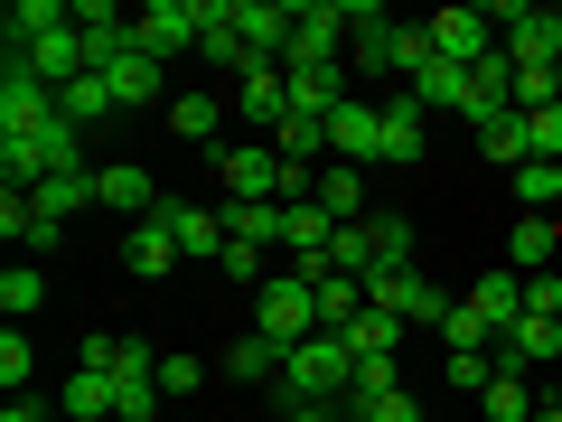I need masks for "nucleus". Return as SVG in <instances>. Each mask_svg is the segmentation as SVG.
<instances>
[{
    "instance_id": "1",
    "label": "nucleus",
    "mask_w": 562,
    "mask_h": 422,
    "mask_svg": "<svg viewBox=\"0 0 562 422\" xmlns=\"http://www.w3.org/2000/svg\"><path fill=\"white\" fill-rule=\"evenodd\" d=\"M272 395H281V403H347V395H357V347L328 338V329H319V338H301L291 357H281V385H272Z\"/></svg>"
},
{
    "instance_id": "2",
    "label": "nucleus",
    "mask_w": 562,
    "mask_h": 422,
    "mask_svg": "<svg viewBox=\"0 0 562 422\" xmlns=\"http://www.w3.org/2000/svg\"><path fill=\"white\" fill-rule=\"evenodd\" d=\"M254 338H272L281 357H291L301 338H319V291H310L301 273H272V281L254 291Z\"/></svg>"
},
{
    "instance_id": "3",
    "label": "nucleus",
    "mask_w": 562,
    "mask_h": 422,
    "mask_svg": "<svg viewBox=\"0 0 562 422\" xmlns=\"http://www.w3.org/2000/svg\"><path fill=\"white\" fill-rule=\"evenodd\" d=\"M319 66H347V0H301V29L281 47V76H319Z\"/></svg>"
},
{
    "instance_id": "4",
    "label": "nucleus",
    "mask_w": 562,
    "mask_h": 422,
    "mask_svg": "<svg viewBox=\"0 0 562 422\" xmlns=\"http://www.w3.org/2000/svg\"><path fill=\"white\" fill-rule=\"evenodd\" d=\"M216 179H225V198H244V207H281V198H291V160H281L272 141H235V151H216Z\"/></svg>"
},
{
    "instance_id": "5",
    "label": "nucleus",
    "mask_w": 562,
    "mask_h": 422,
    "mask_svg": "<svg viewBox=\"0 0 562 422\" xmlns=\"http://www.w3.org/2000/svg\"><path fill=\"white\" fill-rule=\"evenodd\" d=\"M198 38H206V0H150V10H132V47H140L150 66L188 57Z\"/></svg>"
},
{
    "instance_id": "6",
    "label": "nucleus",
    "mask_w": 562,
    "mask_h": 422,
    "mask_svg": "<svg viewBox=\"0 0 562 422\" xmlns=\"http://www.w3.org/2000/svg\"><path fill=\"white\" fill-rule=\"evenodd\" d=\"M366 301H375V310H394L403 329H441L450 310H460V301L441 291V281H431V273H413V263H394V273H375V281H366Z\"/></svg>"
},
{
    "instance_id": "7",
    "label": "nucleus",
    "mask_w": 562,
    "mask_h": 422,
    "mask_svg": "<svg viewBox=\"0 0 562 422\" xmlns=\"http://www.w3.org/2000/svg\"><path fill=\"white\" fill-rule=\"evenodd\" d=\"M47 122H57V85H38L29 66H10V76H0V141H38Z\"/></svg>"
},
{
    "instance_id": "8",
    "label": "nucleus",
    "mask_w": 562,
    "mask_h": 422,
    "mask_svg": "<svg viewBox=\"0 0 562 422\" xmlns=\"http://www.w3.org/2000/svg\"><path fill=\"white\" fill-rule=\"evenodd\" d=\"M291 29H301V0H235V38L254 47V66H281Z\"/></svg>"
},
{
    "instance_id": "9",
    "label": "nucleus",
    "mask_w": 562,
    "mask_h": 422,
    "mask_svg": "<svg viewBox=\"0 0 562 422\" xmlns=\"http://www.w3.org/2000/svg\"><path fill=\"white\" fill-rule=\"evenodd\" d=\"M431 57H450V66H479V57H497V29H487V10H431Z\"/></svg>"
},
{
    "instance_id": "10",
    "label": "nucleus",
    "mask_w": 562,
    "mask_h": 422,
    "mask_svg": "<svg viewBox=\"0 0 562 422\" xmlns=\"http://www.w3.org/2000/svg\"><path fill=\"white\" fill-rule=\"evenodd\" d=\"M375 151H384V103H338L328 113V160L375 169Z\"/></svg>"
},
{
    "instance_id": "11",
    "label": "nucleus",
    "mask_w": 562,
    "mask_h": 422,
    "mask_svg": "<svg viewBox=\"0 0 562 422\" xmlns=\"http://www.w3.org/2000/svg\"><path fill=\"white\" fill-rule=\"evenodd\" d=\"M169 263H188V254H179V225H169V207H160V216H140L132 235H122V273L132 281H169Z\"/></svg>"
},
{
    "instance_id": "12",
    "label": "nucleus",
    "mask_w": 562,
    "mask_h": 422,
    "mask_svg": "<svg viewBox=\"0 0 562 422\" xmlns=\"http://www.w3.org/2000/svg\"><path fill=\"white\" fill-rule=\"evenodd\" d=\"M487 357H497V376H535V366L562 357V320H516L497 347H487Z\"/></svg>"
},
{
    "instance_id": "13",
    "label": "nucleus",
    "mask_w": 562,
    "mask_h": 422,
    "mask_svg": "<svg viewBox=\"0 0 562 422\" xmlns=\"http://www.w3.org/2000/svg\"><path fill=\"white\" fill-rule=\"evenodd\" d=\"M497 47H506V66H516V76H543V66L562 76V10H535V20L506 29Z\"/></svg>"
},
{
    "instance_id": "14",
    "label": "nucleus",
    "mask_w": 562,
    "mask_h": 422,
    "mask_svg": "<svg viewBox=\"0 0 562 422\" xmlns=\"http://www.w3.org/2000/svg\"><path fill=\"white\" fill-rule=\"evenodd\" d=\"M422 151H431V113H422L413 95H394V103H384V151H375V169H413Z\"/></svg>"
},
{
    "instance_id": "15",
    "label": "nucleus",
    "mask_w": 562,
    "mask_h": 422,
    "mask_svg": "<svg viewBox=\"0 0 562 422\" xmlns=\"http://www.w3.org/2000/svg\"><path fill=\"white\" fill-rule=\"evenodd\" d=\"M469 310H479L487 338H506V329L525 320V273H516V263H506V273H479V281H469Z\"/></svg>"
},
{
    "instance_id": "16",
    "label": "nucleus",
    "mask_w": 562,
    "mask_h": 422,
    "mask_svg": "<svg viewBox=\"0 0 562 422\" xmlns=\"http://www.w3.org/2000/svg\"><path fill=\"white\" fill-rule=\"evenodd\" d=\"M403 95H413L422 113H479V85H469V66H450V57H431Z\"/></svg>"
},
{
    "instance_id": "17",
    "label": "nucleus",
    "mask_w": 562,
    "mask_h": 422,
    "mask_svg": "<svg viewBox=\"0 0 562 422\" xmlns=\"http://www.w3.org/2000/svg\"><path fill=\"white\" fill-rule=\"evenodd\" d=\"M235 113H244V132L272 141L281 113H291V76H281V66H244V103H235Z\"/></svg>"
},
{
    "instance_id": "18",
    "label": "nucleus",
    "mask_w": 562,
    "mask_h": 422,
    "mask_svg": "<svg viewBox=\"0 0 562 422\" xmlns=\"http://www.w3.org/2000/svg\"><path fill=\"white\" fill-rule=\"evenodd\" d=\"M76 29H85V47H94V76L132 57V10H113V0H76Z\"/></svg>"
},
{
    "instance_id": "19",
    "label": "nucleus",
    "mask_w": 562,
    "mask_h": 422,
    "mask_svg": "<svg viewBox=\"0 0 562 422\" xmlns=\"http://www.w3.org/2000/svg\"><path fill=\"white\" fill-rule=\"evenodd\" d=\"M103 207L140 225V216H160L169 198H160V179H150V169H140V160H103Z\"/></svg>"
},
{
    "instance_id": "20",
    "label": "nucleus",
    "mask_w": 562,
    "mask_h": 422,
    "mask_svg": "<svg viewBox=\"0 0 562 422\" xmlns=\"http://www.w3.org/2000/svg\"><path fill=\"white\" fill-rule=\"evenodd\" d=\"M57 413H66V422H122V385L103 376V366H76L66 395H57Z\"/></svg>"
},
{
    "instance_id": "21",
    "label": "nucleus",
    "mask_w": 562,
    "mask_h": 422,
    "mask_svg": "<svg viewBox=\"0 0 562 422\" xmlns=\"http://www.w3.org/2000/svg\"><path fill=\"white\" fill-rule=\"evenodd\" d=\"M366 179H375V169H347V160H328L319 179H310V198H319L338 225H366V216H375V207H366Z\"/></svg>"
},
{
    "instance_id": "22",
    "label": "nucleus",
    "mask_w": 562,
    "mask_h": 422,
    "mask_svg": "<svg viewBox=\"0 0 562 422\" xmlns=\"http://www.w3.org/2000/svg\"><path fill=\"white\" fill-rule=\"evenodd\" d=\"M328 273H347V281L394 273V263H384V244H375V216H366V225H338V244H328Z\"/></svg>"
},
{
    "instance_id": "23",
    "label": "nucleus",
    "mask_w": 562,
    "mask_h": 422,
    "mask_svg": "<svg viewBox=\"0 0 562 422\" xmlns=\"http://www.w3.org/2000/svg\"><path fill=\"white\" fill-rule=\"evenodd\" d=\"M272 151H281L291 169H310V160L328 151V113H310V103H291V113H281V132H272Z\"/></svg>"
},
{
    "instance_id": "24",
    "label": "nucleus",
    "mask_w": 562,
    "mask_h": 422,
    "mask_svg": "<svg viewBox=\"0 0 562 422\" xmlns=\"http://www.w3.org/2000/svg\"><path fill=\"white\" fill-rule=\"evenodd\" d=\"M38 207H47V216H85V207H103V169H57V179H47L38 188Z\"/></svg>"
},
{
    "instance_id": "25",
    "label": "nucleus",
    "mask_w": 562,
    "mask_h": 422,
    "mask_svg": "<svg viewBox=\"0 0 562 422\" xmlns=\"http://www.w3.org/2000/svg\"><path fill=\"white\" fill-rule=\"evenodd\" d=\"M198 57H206V66H235V76L254 66V47L235 38V0H206V38H198Z\"/></svg>"
},
{
    "instance_id": "26",
    "label": "nucleus",
    "mask_w": 562,
    "mask_h": 422,
    "mask_svg": "<svg viewBox=\"0 0 562 422\" xmlns=\"http://www.w3.org/2000/svg\"><path fill=\"white\" fill-rule=\"evenodd\" d=\"M479 151H487V169H506V179H516V169L535 160V141H525V113H497V122H479Z\"/></svg>"
},
{
    "instance_id": "27",
    "label": "nucleus",
    "mask_w": 562,
    "mask_h": 422,
    "mask_svg": "<svg viewBox=\"0 0 562 422\" xmlns=\"http://www.w3.org/2000/svg\"><path fill=\"white\" fill-rule=\"evenodd\" d=\"M338 338H347V347H357V366H375V357H394V338H403V320H394V310H375V301H366V310H357V320H347V329H338Z\"/></svg>"
},
{
    "instance_id": "28",
    "label": "nucleus",
    "mask_w": 562,
    "mask_h": 422,
    "mask_svg": "<svg viewBox=\"0 0 562 422\" xmlns=\"http://www.w3.org/2000/svg\"><path fill=\"white\" fill-rule=\"evenodd\" d=\"M169 225H179V254H216L225 263V207H179L169 198Z\"/></svg>"
},
{
    "instance_id": "29",
    "label": "nucleus",
    "mask_w": 562,
    "mask_h": 422,
    "mask_svg": "<svg viewBox=\"0 0 562 422\" xmlns=\"http://www.w3.org/2000/svg\"><path fill=\"white\" fill-rule=\"evenodd\" d=\"M562 244V216H516V235H506V263H516V273H553V254Z\"/></svg>"
},
{
    "instance_id": "30",
    "label": "nucleus",
    "mask_w": 562,
    "mask_h": 422,
    "mask_svg": "<svg viewBox=\"0 0 562 422\" xmlns=\"http://www.w3.org/2000/svg\"><path fill=\"white\" fill-rule=\"evenodd\" d=\"M103 85H113V103H122V113H132V103H160V66H150V57H140V47H132V57H122V66H103Z\"/></svg>"
},
{
    "instance_id": "31",
    "label": "nucleus",
    "mask_w": 562,
    "mask_h": 422,
    "mask_svg": "<svg viewBox=\"0 0 562 422\" xmlns=\"http://www.w3.org/2000/svg\"><path fill=\"white\" fill-rule=\"evenodd\" d=\"M225 376H235V385H281V347H272V338H254V329H244V338L225 347Z\"/></svg>"
},
{
    "instance_id": "32",
    "label": "nucleus",
    "mask_w": 562,
    "mask_h": 422,
    "mask_svg": "<svg viewBox=\"0 0 562 422\" xmlns=\"http://www.w3.org/2000/svg\"><path fill=\"white\" fill-rule=\"evenodd\" d=\"M113 113H122V103H113V85H103V76H76L57 95V122H76V132H85V122H113Z\"/></svg>"
},
{
    "instance_id": "33",
    "label": "nucleus",
    "mask_w": 562,
    "mask_h": 422,
    "mask_svg": "<svg viewBox=\"0 0 562 422\" xmlns=\"http://www.w3.org/2000/svg\"><path fill=\"white\" fill-rule=\"evenodd\" d=\"M535 413H543V403H535V385H525V376H497L479 395V422H535Z\"/></svg>"
},
{
    "instance_id": "34",
    "label": "nucleus",
    "mask_w": 562,
    "mask_h": 422,
    "mask_svg": "<svg viewBox=\"0 0 562 422\" xmlns=\"http://www.w3.org/2000/svg\"><path fill=\"white\" fill-rule=\"evenodd\" d=\"M216 122H225L216 95H169V132L179 141H216Z\"/></svg>"
},
{
    "instance_id": "35",
    "label": "nucleus",
    "mask_w": 562,
    "mask_h": 422,
    "mask_svg": "<svg viewBox=\"0 0 562 422\" xmlns=\"http://www.w3.org/2000/svg\"><path fill=\"white\" fill-rule=\"evenodd\" d=\"M357 310H366V281H347V273H328V281H319V329H328V338H338V329L357 320Z\"/></svg>"
},
{
    "instance_id": "36",
    "label": "nucleus",
    "mask_w": 562,
    "mask_h": 422,
    "mask_svg": "<svg viewBox=\"0 0 562 422\" xmlns=\"http://www.w3.org/2000/svg\"><path fill=\"white\" fill-rule=\"evenodd\" d=\"M38 301H47V273H38V263H10V273H0V310H10V320H29Z\"/></svg>"
},
{
    "instance_id": "37",
    "label": "nucleus",
    "mask_w": 562,
    "mask_h": 422,
    "mask_svg": "<svg viewBox=\"0 0 562 422\" xmlns=\"http://www.w3.org/2000/svg\"><path fill=\"white\" fill-rule=\"evenodd\" d=\"M487 385H497V357H487V347H450V395H469V403H479Z\"/></svg>"
},
{
    "instance_id": "38",
    "label": "nucleus",
    "mask_w": 562,
    "mask_h": 422,
    "mask_svg": "<svg viewBox=\"0 0 562 422\" xmlns=\"http://www.w3.org/2000/svg\"><path fill=\"white\" fill-rule=\"evenodd\" d=\"M347 422H422V403L403 395V385L394 395H347Z\"/></svg>"
},
{
    "instance_id": "39",
    "label": "nucleus",
    "mask_w": 562,
    "mask_h": 422,
    "mask_svg": "<svg viewBox=\"0 0 562 422\" xmlns=\"http://www.w3.org/2000/svg\"><path fill=\"white\" fill-rule=\"evenodd\" d=\"M198 385H206V357L169 347V357H160V395H198Z\"/></svg>"
},
{
    "instance_id": "40",
    "label": "nucleus",
    "mask_w": 562,
    "mask_h": 422,
    "mask_svg": "<svg viewBox=\"0 0 562 422\" xmlns=\"http://www.w3.org/2000/svg\"><path fill=\"white\" fill-rule=\"evenodd\" d=\"M525 320H562V273H525Z\"/></svg>"
},
{
    "instance_id": "41",
    "label": "nucleus",
    "mask_w": 562,
    "mask_h": 422,
    "mask_svg": "<svg viewBox=\"0 0 562 422\" xmlns=\"http://www.w3.org/2000/svg\"><path fill=\"white\" fill-rule=\"evenodd\" d=\"M516 198H525V216H543V207H553V160H525L516 169Z\"/></svg>"
},
{
    "instance_id": "42",
    "label": "nucleus",
    "mask_w": 562,
    "mask_h": 422,
    "mask_svg": "<svg viewBox=\"0 0 562 422\" xmlns=\"http://www.w3.org/2000/svg\"><path fill=\"white\" fill-rule=\"evenodd\" d=\"M0 385L29 395V338H20V329H0Z\"/></svg>"
},
{
    "instance_id": "43",
    "label": "nucleus",
    "mask_w": 562,
    "mask_h": 422,
    "mask_svg": "<svg viewBox=\"0 0 562 422\" xmlns=\"http://www.w3.org/2000/svg\"><path fill=\"white\" fill-rule=\"evenodd\" d=\"M375 244H384V263H413V225L403 216H375Z\"/></svg>"
},
{
    "instance_id": "44",
    "label": "nucleus",
    "mask_w": 562,
    "mask_h": 422,
    "mask_svg": "<svg viewBox=\"0 0 562 422\" xmlns=\"http://www.w3.org/2000/svg\"><path fill=\"white\" fill-rule=\"evenodd\" d=\"M0 422H47V403L38 395H10V403H0Z\"/></svg>"
},
{
    "instance_id": "45",
    "label": "nucleus",
    "mask_w": 562,
    "mask_h": 422,
    "mask_svg": "<svg viewBox=\"0 0 562 422\" xmlns=\"http://www.w3.org/2000/svg\"><path fill=\"white\" fill-rule=\"evenodd\" d=\"M281 422H338L328 403H281Z\"/></svg>"
},
{
    "instance_id": "46",
    "label": "nucleus",
    "mask_w": 562,
    "mask_h": 422,
    "mask_svg": "<svg viewBox=\"0 0 562 422\" xmlns=\"http://www.w3.org/2000/svg\"><path fill=\"white\" fill-rule=\"evenodd\" d=\"M535 422H562V403H543V413H535Z\"/></svg>"
},
{
    "instance_id": "47",
    "label": "nucleus",
    "mask_w": 562,
    "mask_h": 422,
    "mask_svg": "<svg viewBox=\"0 0 562 422\" xmlns=\"http://www.w3.org/2000/svg\"><path fill=\"white\" fill-rule=\"evenodd\" d=\"M553 207H562V169H553Z\"/></svg>"
},
{
    "instance_id": "48",
    "label": "nucleus",
    "mask_w": 562,
    "mask_h": 422,
    "mask_svg": "<svg viewBox=\"0 0 562 422\" xmlns=\"http://www.w3.org/2000/svg\"><path fill=\"white\" fill-rule=\"evenodd\" d=\"M543 403H562V385H553V395H543Z\"/></svg>"
}]
</instances>
